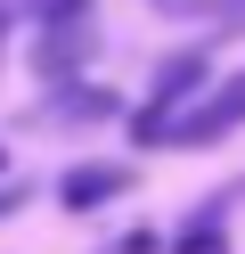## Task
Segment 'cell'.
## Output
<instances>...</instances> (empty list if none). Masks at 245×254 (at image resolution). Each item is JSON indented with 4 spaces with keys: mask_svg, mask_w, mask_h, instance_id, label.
<instances>
[{
    "mask_svg": "<svg viewBox=\"0 0 245 254\" xmlns=\"http://www.w3.org/2000/svg\"><path fill=\"white\" fill-rule=\"evenodd\" d=\"M237 123H245V74H229V82H212L204 99H188V107L163 115L155 148H212V139H229Z\"/></svg>",
    "mask_w": 245,
    "mask_h": 254,
    "instance_id": "cell-1",
    "label": "cell"
},
{
    "mask_svg": "<svg viewBox=\"0 0 245 254\" xmlns=\"http://www.w3.org/2000/svg\"><path fill=\"white\" fill-rule=\"evenodd\" d=\"M204 82H212V58H204V50H180V58H163V66H155V82H147V107L131 115V139H139V148H155L163 115H172V107H188Z\"/></svg>",
    "mask_w": 245,
    "mask_h": 254,
    "instance_id": "cell-2",
    "label": "cell"
},
{
    "mask_svg": "<svg viewBox=\"0 0 245 254\" xmlns=\"http://www.w3.org/2000/svg\"><path fill=\"white\" fill-rule=\"evenodd\" d=\"M90 50H98L90 17H49L41 41H33V74H41V82H74V74L90 66Z\"/></svg>",
    "mask_w": 245,
    "mask_h": 254,
    "instance_id": "cell-3",
    "label": "cell"
},
{
    "mask_svg": "<svg viewBox=\"0 0 245 254\" xmlns=\"http://www.w3.org/2000/svg\"><path fill=\"white\" fill-rule=\"evenodd\" d=\"M131 181H139L131 164H114V156H90V164H65V181H57V205H65V213H98V205L131 197Z\"/></svg>",
    "mask_w": 245,
    "mask_h": 254,
    "instance_id": "cell-4",
    "label": "cell"
},
{
    "mask_svg": "<svg viewBox=\"0 0 245 254\" xmlns=\"http://www.w3.org/2000/svg\"><path fill=\"white\" fill-rule=\"evenodd\" d=\"M114 107H123L114 90H98V82H65L57 99H49V123H106Z\"/></svg>",
    "mask_w": 245,
    "mask_h": 254,
    "instance_id": "cell-5",
    "label": "cell"
},
{
    "mask_svg": "<svg viewBox=\"0 0 245 254\" xmlns=\"http://www.w3.org/2000/svg\"><path fill=\"white\" fill-rule=\"evenodd\" d=\"M172 254H229V230H221V213H204V221H188V230L172 238Z\"/></svg>",
    "mask_w": 245,
    "mask_h": 254,
    "instance_id": "cell-6",
    "label": "cell"
},
{
    "mask_svg": "<svg viewBox=\"0 0 245 254\" xmlns=\"http://www.w3.org/2000/svg\"><path fill=\"white\" fill-rule=\"evenodd\" d=\"M172 17H221V25H245V0H163Z\"/></svg>",
    "mask_w": 245,
    "mask_h": 254,
    "instance_id": "cell-7",
    "label": "cell"
},
{
    "mask_svg": "<svg viewBox=\"0 0 245 254\" xmlns=\"http://www.w3.org/2000/svg\"><path fill=\"white\" fill-rule=\"evenodd\" d=\"M25 8H33L41 25H49V17H90V0H25Z\"/></svg>",
    "mask_w": 245,
    "mask_h": 254,
    "instance_id": "cell-8",
    "label": "cell"
},
{
    "mask_svg": "<svg viewBox=\"0 0 245 254\" xmlns=\"http://www.w3.org/2000/svg\"><path fill=\"white\" fill-rule=\"evenodd\" d=\"M106 254H155V230H131V238H114Z\"/></svg>",
    "mask_w": 245,
    "mask_h": 254,
    "instance_id": "cell-9",
    "label": "cell"
},
{
    "mask_svg": "<svg viewBox=\"0 0 245 254\" xmlns=\"http://www.w3.org/2000/svg\"><path fill=\"white\" fill-rule=\"evenodd\" d=\"M16 205H25V189H16V181H0V221H8Z\"/></svg>",
    "mask_w": 245,
    "mask_h": 254,
    "instance_id": "cell-10",
    "label": "cell"
},
{
    "mask_svg": "<svg viewBox=\"0 0 245 254\" xmlns=\"http://www.w3.org/2000/svg\"><path fill=\"white\" fill-rule=\"evenodd\" d=\"M0 41H8V8H0Z\"/></svg>",
    "mask_w": 245,
    "mask_h": 254,
    "instance_id": "cell-11",
    "label": "cell"
},
{
    "mask_svg": "<svg viewBox=\"0 0 245 254\" xmlns=\"http://www.w3.org/2000/svg\"><path fill=\"white\" fill-rule=\"evenodd\" d=\"M0 172H8V156H0Z\"/></svg>",
    "mask_w": 245,
    "mask_h": 254,
    "instance_id": "cell-12",
    "label": "cell"
}]
</instances>
